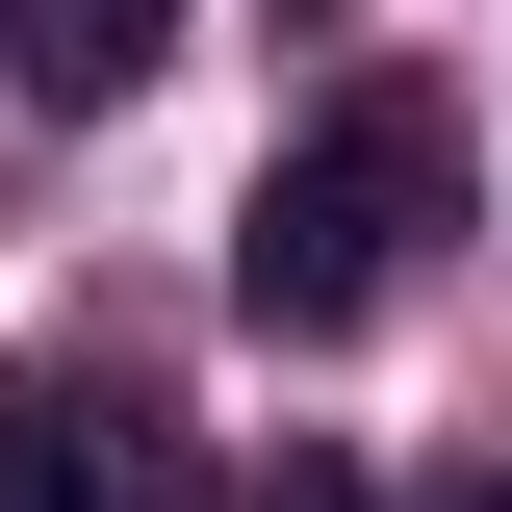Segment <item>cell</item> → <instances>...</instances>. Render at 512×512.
Returning <instances> with one entry per match:
<instances>
[{"instance_id":"1","label":"cell","mask_w":512,"mask_h":512,"mask_svg":"<svg viewBox=\"0 0 512 512\" xmlns=\"http://www.w3.org/2000/svg\"><path fill=\"white\" fill-rule=\"evenodd\" d=\"M436 205H461L436 77H359V103H308L282 154H256V205H231V308H256V333H359L384 282H410Z\"/></svg>"},{"instance_id":"2","label":"cell","mask_w":512,"mask_h":512,"mask_svg":"<svg viewBox=\"0 0 512 512\" xmlns=\"http://www.w3.org/2000/svg\"><path fill=\"white\" fill-rule=\"evenodd\" d=\"M0 512H205V461L128 384H0Z\"/></svg>"},{"instance_id":"3","label":"cell","mask_w":512,"mask_h":512,"mask_svg":"<svg viewBox=\"0 0 512 512\" xmlns=\"http://www.w3.org/2000/svg\"><path fill=\"white\" fill-rule=\"evenodd\" d=\"M154 52H180V0H0V77H26V103H128V77H154Z\"/></svg>"},{"instance_id":"4","label":"cell","mask_w":512,"mask_h":512,"mask_svg":"<svg viewBox=\"0 0 512 512\" xmlns=\"http://www.w3.org/2000/svg\"><path fill=\"white\" fill-rule=\"evenodd\" d=\"M282 512H359V487H333V461H282Z\"/></svg>"},{"instance_id":"5","label":"cell","mask_w":512,"mask_h":512,"mask_svg":"<svg viewBox=\"0 0 512 512\" xmlns=\"http://www.w3.org/2000/svg\"><path fill=\"white\" fill-rule=\"evenodd\" d=\"M487 512H512V487H487Z\"/></svg>"}]
</instances>
